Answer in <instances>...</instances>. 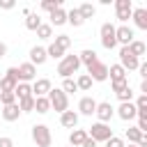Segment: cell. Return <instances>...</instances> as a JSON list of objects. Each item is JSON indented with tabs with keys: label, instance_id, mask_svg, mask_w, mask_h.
<instances>
[{
	"label": "cell",
	"instance_id": "cell-41",
	"mask_svg": "<svg viewBox=\"0 0 147 147\" xmlns=\"http://www.w3.org/2000/svg\"><path fill=\"white\" fill-rule=\"evenodd\" d=\"M126 87H129V80H126V78H124V80H113V92H115V94H119V92L126 90Z\"/></svg>",
	"mask_w": 147,
	"mask_h": 147
},
{
	"label": "cell",
	"instance_id": "cell-7",
	"mask_svg": "<svg viewBox=\"0 0 147 147\" xmlns=\"http://www.w3.org/2000/svg\"><path fill=\"white\" fill-rule=\"evenodd\" d=\"M138 64H140V60H138V57H133V55L129 53V48H126V46H122V48H119V67H122L124 71H136V69H138Z\"/></svg>",
	"mask_w": 147,
	"mask_h": 147
},
{
	"label": "cell",
	"instance_id": "cell-4",
	"mask_svg": "<svg viewBox=\"0 0 147 147\" xmlns=\"http://www.w3.org/2000/svg\"><path fill=\"white\" fill-rule=\"evenodd\" d=\"M94 142H106L108 138H113V129L108 126V124H101V122H96V124H92L90 126V133H87Z\"/></svg>",
	"mask_w": 147,
	"mask_h": 147
},
{
	"label": "cell",
	"instance_id": "cell-3",
	"mask_svg": "<svg viewBox=\"0 0 147 147\" xmlns=\"http://www.w3.org/2000/svg\"><path fill=\"white\" fill-rule=\"evenodd\" d=\"M32 140H34L37 147H51V142H53L51 129L46 124H34L32 126Z\"/></svg>",
	"mask_w": 147,
	"mask_h": 147
},
{
	"label": "cell",
	"instance_id": "cell-32",
	"mask_svg": "<svg viewBox=\"0 0 147 147\" xmlns=\"http://www.w3.org/2000/svg\"><path fill=\"white\" fill-rule=\"evenodd\" d=\"M37 37H39V39H51V37H53V28H51L48 23H41V25L37 28Z\"/></svg>",
	"mask_w": 147,
	"mask_h": 147
},
{
	"label": "cell",
	"instance_id": "cell-42",
	"mask_svg": "<svg viewBox=\"0 0 147 147\" xmlns=\"http://www.w3.org/2000/svg\"><path fill=\"white\" fill-rule=\"evenodd\" d=\"M106 147H126V145H124V140H122V138L113 136V138H108V140H106Z\"/></svg>",
	"mask_w": 147,
	"mask_h": 147
},
{
	"label": "cell",
	"instance_id": "cell-9",
	"mask_svg": "<svg viewBox=\"0 0 147 147\" xmlns=\"http://www.w3.org/2000/svg\"><path fill=\"white\" fill-rule=\"evenodd\" d=\"M115 11H117V21H122V25H126V21L131 18V11H133L131 0H117L115 2Z\"/></svg>",
	"mask_w": 147,
	"mask_h": 147
},
{
	"label": "cell",
	"instance_id": "cell-24",
	"mask_svg": "<svg viewBox=\"0 0 147 147\" xmlns=\"http://www.w3.org/2000/svg\"><path fill=\"white\" fill-rule=\"evenodd\" d=\"M67 23H71L74 28H80V25L85 23V18L80 16L78 7H74V9H69V11H67Z\"/></svg>",
	"mask_w": 147,
	"mask_h": 147
},
{
	"label": "cell",
	"instance_id": "cell-18",
	"mask_svg": "<svg viewBox=\"0 0 147 147\" xmlns=\"http://www.w3.org/2000/svg\"><path fill=\"white\" fill-rule=\"evenodd\" d=\"M21 117V108H18V101L11 103V106H2V119L5 122H16Z\"/></svg>",
	"mask_w": 147,
	"mask_h": 147
},
{
	"label": "cell",
	"instance_id": "cell-48",
	"mask_svg": "<svg viewBox=\"0 0 147 147\" xmlns=\"http://www.w3.org/2000/svg\"><path fill=\"white\" fill-rule=\"evenodd\" d=\"M5 55H7V44L0 41V57H5Z\"/></svg>",
	"mask_w": 147,
	"mask_h": 147
},
{
	"label": "cell",
	"instance_id": "cell-44",
	"mask_svg": "<svg viewBox=\"0 0 147 147\" xmlns=\"http://www.w3.org/2000/svg\"><path fill=\"white\" fill-rule=\"evenodd\" d=\"M138 71H140V76H142V80L147 78V62H140L138 64Z\"/></svg>",
	"mask_w": 147,
	"mask_h": 147
},
{
	"label": "cell",
	"instance_id": "cell-50",
	"mask_svg": "<svg viewBox=\"0 0 147 147\" xmlns=\"http://www.w3.org/2000/svg\"><path fill=\"white\" fill-rule=\"evenodd\" d=\"M129 147H138V145H129Z\"/></svg>",
	"mask_w": 147,
	"mask_h": 147
},
{
	"label": "cell",
	"instance_id": "cell-1",
	"mask_svg": "<svg viewBox=\"0 0 147 147\" xmlns=\"http://www.w3.org/2000/svg\"><path fill=\"white\" fill-rule=\"evenodd\" d=\"M78 69H80L78 55H64V57L60 60V64H57V74H60L62 78H71Z\"/></svg>",
	"mask_w": 147,
	"mask_h": 147
},
{
	"label": "cell",
	"instance_id": "cell-30",
	"mask_svg": "<svg viewBox=\"0 0 147 147\" xmlns=\"http://www.w3.org/2000/svg\"><path fill=\"white\" fill-rule=\"evenodd\" d=\"M46 55H48V57H53V60H62V57H64V51H62V48L53 41V44L46 48Z\"/></svg>",
	"mask_w": 147,
	"mask_h": 147
},
{
	"label": "cell",
	"instance_id": "cell-28",
	"mask_svg": "<svg viewBox=\"0 0 147 147\" xmlns=\"http://www.w3.org/2000/svg\"><path fill=\"white\" fill-rule=\"evenodd\" d=\"M34 110H37V113H41V115H44V113H48V110H51L48 99H46V96H34Z\"/></svg>",
	"mask_w": 147,
	"mask_h": 147
},
{
	"label": "cell",
	"instance_id": "cell-20",
	"mask_svg": "<svg viewBox=\"0 0 147 147\" xmlns=\"http://www.w3.org/2000/svg\"><path fill=\"white\" fill-rule=\"evenodd\" d=\"M85 138H87V131H85V129H74V131L69 133V145H71V147H80V145L85 142Z\"/></svg>",
	"mask_w": 147,
	"mask_h": 147
},
{
	"label": "cell",
	"instance_id": "cell-51",
	"mask_svg": "<svg viewBox=\"0 0 147 147\" xmlns=\"http://www.w3.org/2000/svg\"><path fill=\"white\" fill-rule=\"evenodd\" d=\"M69 147H71V145H69Z\"/></svg>",
	"mask_w": 147,
	"mask_h": 147
},
{
	"label": "cell",
	"instance_id": "cell-17",
	"mask_svg": "<svg viewBox=\"0 0 147 147\" xmlns=\"http://www.w3.org/2000/svg\"><path fill=\"white\" fill-rule=\"evenodd\" d=\"M78 110H80V115L92 117V115H94V110H96V101H94L92 96H83V99L78 101Z\"/></svg>",
	"mask_w": 147,
	"mask_h": 147
},
{
	"label": "cell",
	"instance_id": "cell-22",
	"mask_svg": "<svg viewBox=\"0 0 147 147\" xmlns=\"http://www.w3.org/2000/svg\"><path fill=\"white\" fill-rule=\"evenodd\" d=\"M78 60H80V64H85V67H92L94 62H99V57H96V51H92V48H85V51L78 55Z\"/></svg>",
	"mask_w": 147,
	"mask_h": 147
},
{
	"label": "cell",
	"instance_id": "cell-21",
	"mask_svg": "<svg viewBox=\"0 0 147 147\" xmlns=\"http://www.w3.org/2000/svg\"><path fill=\"white\" fill-rule=\"evenodd\" d=\"M48 18H51V23H48L51 28H53V25H64V23H67V11H64L62 7H57L55 11H51Z\"/></svg>",
	"mask_w": 147,
	"mask_h": 147
},
{
	"label": "cell",
	"instance_id": "cell-16",
	"mask_svg": "<svg viewBox=\"0 0 147 147\" xmlns=\"http://www.w3.org/2000/svg\"><path fill=\"white\" fill-rule=\"evenodd\" d=\"M131 18H133L136 28L147 30V9H145V7H136V9L131 11Z\"/></svg>",
	"mask_w": 147,
	"mask_h": 147
},
{
	"label": "cell",
	"instance_id": "cell-38",
	"mask_svg": "<svg viewBox=\"0 0 147 147\" xmlns=\"http://www.w3.org/2000/svg\"><path fill=\"white\" fill-rule=\"evenodd\" d=\"M0 101H2V106H11V103H16V96H14V92H0Z\"/></svg>",
	"mask_w": 147,
	"mask_h": 147
},
{
	"label": "cell",
	"instance_id": "cell-40",
	"mask_svg": "<svg viewBox=\"0 0 147 147\" xmlns=\"http://www.w3.org/2000/svg\"><path fill=\"white\" fill-rule=\"evenodd\" d=\"M117 99H119V103H126V101H131V99H133V90H131V87L122 90V92L117 94Z\"/></svg>",
	"mask_w": 147,
	"mask_h": 147
},
{
	"label": "cell",
	"instance_id": "cell-43",
	"mask_svg": "<svg viewBox=\"0 0 147 147\" xmlns=\"http://www.w3.org/2000/svg\"><path fill=\"white\" fill-rule=\"evenodd\" d=\"M0 147H14V140L7 138V136H2V138H0Z\"/></svg>",
	"mask_w": 147,
	"mask_h": 147
},
{
	"label": "cell",
	"instance_id": "cell-8",
	"mask_svg": "<svg viewBox=\"0 0 147 147\" xmlns=\"http://www.w3.org/2000/svg\"><path fill=\"white\" fill-rule=\"evenodd\" d=\"M87 76L92 78V83H94V80H96V83L108 80V64H103L101 60H99V62H94L92 67H87Z\"/></svg>",
	"mask_w": 147,
	"mask_h": 147
},
{
	"label": "cell",
	"instance_id": "cell-14",
	"mask_svg": "<svg viewBox=\"0 0 147 147\" xmlns=\"http://www.w3.org/2000/svg\"><path fill=\"white\" fill-rule=\"evenodd\" d=\"M51 90H53V85H51L48 78H37L32 83V96H46Z\"/></svg>",
	"mask_w": 147,
	"mask_h": 147
},
{
	"label": "cell",
	"instance_id": "cell-19",
	"mask_svg": "<svg viewBox=\"0 0 147 147\" xmlns=\"http://www.w3.org/2000/svg\"><path fill=\"white\" fill-rule=\"evenodd\" d=\"M60 124H62L64 129H76V124H78V113L64 110V113L60 115Z\"/></svg>",
	"mask_w": 147,
	"mask_h": 147
},
{
	"label": "cell",
	"instance_id": "cell-26",
	"mask_svg": "<svg viewBox=\"0 0 147 147\" xmlns=\"http://www.w3.org/2000/svg\"><path fill=\"white\" fill-rule=\"evenodd\" d=\"M41 25V18H39V14H34V11H30L28 16H25V28L28 30H32V32H37V28Z\"/></svg>",
	"mask_w": 147,
	"mask_h": 147
},
{
	"label": "cell",
	"instance_id": "cell-29",
	"mask_svg": "<svg viewBox=\"0 0 147 147\" xmlns=\"http://www.w3.org/2000/svg\"><path fill=\"white\" fill-rule=\"evenodd\" d=\"M78 11H80V16L87 21V18H92V16L96 14V7H94V5H90V2H83V5L78 7Z\"/></svg>",
	"mask_w": 147,
	"mask_h": 147
},
{
	"label": "cell",
	"instance_id": "cell-49",
	"mask_svg": "<svg viewBox=\"0 0 147 147\" xmlns=\"http://www.w3.org/2000/svg\"><path fill=\"white\" fill-rule=\"evenodd\" d=\"M140 92H142V94H147V80H142V83H140Z\"/></svg>",
	"mask_w": 147,
	"mask_h": 147
},
{
	"label": "cell",
	"instance_id": "cell-23",
	"mask_svg": "<svg viewBox=\"0 0 147 147\" xmlns=\"http://www.w3.org/2000/svg\"><path fill=\"white\" fill-rule=\"evenodd\" d=\"M14 96H16L18 101H23V99L32 96V85H30V83H18V85H16V90H14Z\"/></svg>",
	"mask_w": 147,
	"mask_h": 147
},
{
	"label": "cell",
	"instance_id": "cell-15",
	"mask_svg": "<svg viewBox=\"0 0 147 147\" xmlns=\"http://www.w3.org/2000/svg\"><path fill=\"white\" fill-rule=\"evenodd\" d=\"M46 60H48V55H46V48H41V46H32V48H30V64H34V67H41Z\"/></svg>",
	"mask_w": 147,
	"mask_h": 147
},
{
	"label": "cell",
	"instance_id": "cell-36",
	"mask_svg": "<svg viewBox=\"0 0 147 147\" xmlns=\"http://www.w3.org/2000/svg\"><path fill=\"white\" fill-rule=\"evenodd\" d=\"M64 94H69V92H78V87H76V80L74 78H64V83H62V87H60Z\"/></svg>",
	"mask_w": 147,
	"mask_h": 147
},
{
	"label": "cell",
	"instance_id": "cell-2",
	"mask_svg": "<svg viewBox=\"0 0 147 147\" xmlns=\"http://www.w3.org/2000/svg\"><path fill=\"white\" fill-rule=\"evenodd\" d=\"M46 99H48V103H51V108L53 110H57L60 115L64 113V110H69V99H67V94L60 90V87H55V90H51L48 94H46Z\"/></svg>",
	"mask_w": 147,
	"mask_h": 147
},
{
	"label": "cell",
	"instance_id": "cell-46",
	"mask_svg": "<svg viewBox=\"0 0 147 147\" xmlns=\"http://www.w3.org/2000/svg\"><path fill=\"white\" fill-rule=\"evenodd\" d=\"M138 147H147V133H142L140 138H138V142H136Z\"/></svg>",
	"mask_w": 147,
	"mask_h": 147
},
{
	"label": "cell",
	"instance_id": "cell-39",
	"mask_svg": "<svg viewBox=\"0 0 147 147\" xmlns=\"http://www.w3.org/2000/svg\"><path fill=\"white\" fill-rule=\"evenodd\" d=\"M140 136H142V133H140L136 126H129V129H126V138H129V142H133V145H136Z\"/></svg>",
	"mask_w": 147,
	"mask_h": 147
},
{
	"label": "cell",
	"instance_id": "cell-27",
	"mask_svg": "<svg viewBox=\"0 0 147 147\" xmlns=\"http://www.w3.org/2000/svg\"><path fill=\"white\" fill-rule=\"evenodd\" d=\"M108 76H110V80H124L126 78V71L119 64H113V67H108Z\"/></svg>",
	"mask_w": 147,
	"mask_h": 147
},
{
	"label": "cell",
	"instance_id": "cell-45",
	"mask_svg": "<svg viewBox=\"0 0 147 147\" xmlns=\"http://www.w3.org/2000/svg\"><path fill=\"white\" fill-rule=\"evenodd\" d=\"M0 9H14V0H0Z\"/></svg>",
	"mask_w": 147,
	"mask_h": 147
},
{
	"label": "cell",
	"instance_id": "cell-37",
	"mask_svg": "<svg viewBox=\"0 0 147 147\" xmlns=\"http://www.w3.org/2000/svg\"><path fill=\"white\" fill-rule=\"evenodd\" d=\"M133 106H136V110H138V113H147V94H140V96L136 99V103H133Z\"/></svg>",
	"mask_w": 147,
	"mask_h": 147
},
{
	"label": "cell",
	"instance_id": "cell-47",
	"mask_svg": "<svg viewBox=\"0 0 147 147\" xmlns=\"http://www.w3.org/2000/svg\"><path fill=\"white\" fill-rule=\"evenodd\" d=\"M80 147H96V142H94V140H92V138L87 136V138H85V142H83Z\"/></svg>",
	"mask_w": 147,
	"mask_h": 147
},
{
	"label": "cell",
	"instance_id": "cell-33",
	"mask_svg": "<svg viewBox=\"0 0 147 147\" xmlns=\"http://www.w3.org/2000/svg\"><path fill=\"white\" fill-rule=\"evenodd\" d=\"M55 44L67 53V51L71 48V37H69V34H57V37H55Z\"/></svg>",
	"mask_w": 147,
	"mask_h": 147
},
{
	"label": "cell",
	"instance_id": "cell-13",
	"mask_svg": "<svg viewBox=\"0 0 147 147\" xmlns=\"http://www.w3.org/2000/svg\"><path fill=\"white\" fill-rule=\"evenodd\" d=\"M136 115H138V110H136L133 101L119 103V108H117V117H119V119H124V122H131V119H136Z\"/></svg>",
	"mask_w": 147,
	"mask_h": 147
},
{
	"label": "cell",
	"instance_id": "cell-10",
	"mask_svg": "<svg viewBox=\"0 0 147 147\" xmlns=\"http://www.w3.org/2000/svg\"><path fill=\"white\" fill-rule=\"evenodd\" d=\"M18 71V83H30V80H37V67L30 64V62H23L21 67H16Z\"/></svg>",
	"mask_w": 147,
	"mask_h": 147
},
{
	"label": "cell",
	"instance_id": "cell-6",
	"mask_svg": "<svg viewBox=\"0 0 147 147\" xmlns=\"http://www.w3.org/2000/svg\"><path fill=\"white\" fill-rule=\"evenodd\" d=\"M99 32H101V46L106 51H113L117 46V41H115V25L113 23H103Z\"/></svg>",
	"mask_w": 147,
	"mask_h": 147
},
{
	"label": "cell",
	"instance_id": "cell-34",
	"mask_svg": "<svg viewBox=\"0 0 147 147\" xmlns=\"http://www.w3.org/2000/svg\"><path fill=\"white\" fill-rule=\"evenodd\" d=\"M57 7H62V0H41V9H44V11H48V14H51V11H55Z\"/></svg>",
	"mask_w": 147,
	"mask_h": 147
},
{
	"label": "cell",
	"instance_id": "cell-11",
	"mask_svg": "<svg viewBox=\"0 0 147 147\" xmlns=\"http://www.w3.org/2000/svg\"><path fill=\"white\" fill-rule=\"evenodd\" d=\"M94 115L99 117V122H101V124H108V122L113 119V115H115V108H113L108 101H101V103H96Z\"/></svg>",
	"mask_w": 147,
	"mask_h": 147
},
{
	"label": "cell",
	"instance_id": "cell-12",
	"mask_svg": "<svg viewBox=\"0 0 147 147\" xmlns=\"http://www.w3.org/2000/svg\"><path fill=\"white\" fill-rule=\"evenodd\" d=\"M133 30L129 28V25H119V28H115V41L117 44H122V46H129L131 41H133Z\"/></svg>",
	"mask_w": 147,
	"mask_h": 147
},
{
	"label": "cell",
	"instance_id": "cell-5",
	"mask_svg": "<svg viewBox=\"0 0 147 147\" xmlns=\"http://www.w3.org/2000/svg\"><path fill=\"white\" fill-rule=\"evenodd\" d=\"M16 85H18V71H16V67H9L5 71V76L0 78V92H14Z\"/></svg>",
	"mask_w": 147,
	"mask_h": 147
},
{
	"label": "cell",
	"instance_id": "cell-35",
	"mask_svg": "<svg viewBox=\"0 0 147 147\" xmlns=\"http://www.w3.org/2000/svg\"><path fill=\"white\" fill-rule=\"evenodd\" d=\"M18 108H21V113H32L34 110V96H28V99L18 101Z\"/></svg>",
	"mask_w": 147,
	"mask_h": 147
},
{
	"label": "cell",
	"instance_id": "cell-25",
	"mask_svg": "<svg viewBox=\"0 0 147 147\" xmlns=\"http://www.w3.org/2000/svg\"><path fill=\"white\" fill-rule=\"evenodd\" d=\"M126 48H129V53H131L133 57H138V60H140V55H145V53H147V46H145L142 41H138V39H133Z\"/></svg>",
	"mask_w": 147,
	"mask_h": 147
},
{
	"label": "cell",
	"instance_id": "cell-31",
	"mask_svg": "<svg viewBox=\"0 0 147 147\" xmlns=\"http://www.w3.org/2000/svg\"><path fill=\"white\" fill-rule=\"evenodd\" d=\"M76 87H78V90H83V92H87V90L92 87V78H90L87 74H80V76L76 78Z\"/></svg>",
	"mask_w": 147,
	"mask_h": 147
}]
</instances>
